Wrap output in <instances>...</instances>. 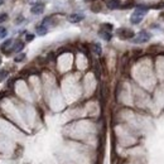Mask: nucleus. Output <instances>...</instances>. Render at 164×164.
Wrapping results in <instances>:
<instances>
[{
  "instance_id": "obj_1",
  "label": "nucleus",
  "mask_w": 164,
  "mask_h": 164,
  "mask_svg": "<svg viewBox=\"0 0 164 164\" xmlns=\"http://www.w3.org/2000/svg\"><path fill=\"white\" fill-rule=\"evenodd\" d=\"M150 33H148L146 30H141L139 32V34H138L136 37L133 38V43H136V44H140V43H145L148 42L150 39Z\"/></svg>"
},
{
  "instance_id": "obj_2",
  "label": "nucleus",
  "mask_w": 164,
  "mask_h": 164,
  "mask_svg": "<svg viewBox=\"0 0 164 164\" xmlns=\"http://www.w3.org/2000/svg\"><path fill=\"white\" fill-rule=\"evenodd\" d=\"M144 15H145V12H143V10H140V9H136V10L131 14V16H130L131 24H139V23L144 19Z\"/></svg>"
},
{
  "instance_id": "obj_3",
  "label": "nucleus",
  "mask_w": 164,
  "mask_h": 164,
  "mask_svg": "<svg viewBox=\"0 0 164 164\" xmlns=\"http://www.w3.org/2000/svg\"><path fill=\"white\" fill-rule=\"evenodd\" d=\"M117 36L123 39H133L134 38V32L130 30L129 28H120L117 29Z\"/></svg>"
},
{
  "instance_id": "obj_4",
  "label": "nucleus",
  "mask_w": 164,
  "mask_h": 164,
  "mask_svg": "<svg viewBox=\"0 0 164 164\" xmlns=\"http://www.w3.org/2000/svg\"><path fill=\"white\" fill-rule=\"evenodd\" d=\"M83 19H85V15L83 14H79V13H73V14H70L67 16V20L70 23H80Z\"/></svg>"
},
{
  "instance_id": "obj_5",
  "label": "nucleus",
  "mask_w": 164,
  "mask_h": 164,
  "mask_svg": "<svg viewBox=\"0 0 164 164\" xmlns=\"http://www.w3.org/2000/svg\"><path fill=\"white\" fill-rule=\"evenodd\" d=\"M30 12H32L33 14H36V15L42 14L43 12H44V5H43L42 3H36V4H33V6L30 8Z\"/></svg>"
},
{
  "instance_id": "obj_6",
  "label": "nucleus",
  "mask_w": 164,
  "mask_h": 164,
  "mask_svg": "<svg viewBox=\"0 0 164 164\" xmlns=\"http://www.w3.org/2000/svg\"><path fill=\"white\" fill-rule=\"evenodd\" d=\"M13 39H6L4 43H3V44H2V51L4 52V53H10V52H12V44H13Z\"/></svg>"
},
{
  "instance_id": "obj_7",
  "label": "nucleus",
  "mask_w": 164,
  "mask_h": 164,
  "mask_svg": "<svg viewBox=\"0 0 164 164\" xmlns=\"http://www.w3.org/2000/svg\"><path fill=\"white\" fill-rule=\"evenodd\" d=\"M106 2V6L109 9H119L120 8V2L119 0H105Z\"/></svg>"
},
{
  "instance_id": "obj_8",
  "label": "nucleus",
  "mask_w": 164,
  "mask_h": 164,
  "mask_svg": "<svg viewBox=\"0 0 164 164\" xmlns=\"http://www.w3.org/2000/svg\"><path fill=\"white\" fill-rule=\"evenodd\" d=\"M24 48V43L22 40H15L13 42V47H12V52H20Z\"/></svg>"
},
{
  "instance_id": "obj_9",
  "label": "nucleus",
  "mask_w": 164,
  "mask_h": 164,
  "mask_svg": "<svg viewBox=\"0 0 164 164\" xmlns=\"http://www.w3.org/2000/svg\"><path fill=\"white\" fill-rule=\"evenodd\" d=\"M99 34H100V37H101L102 39H105V40H110L111 37H113V36H111V32H110V30H106V29H103V28L100 29Z\"/></svg>"
},
{
  "instance_id": "obj_10",
  "label": "nucleus",
  "mask_w": 164,
  "mask_h": 164,
  "mask_svg": "<svg viewBox=\"0 0 164 164\" xmlns=\"http://www.w3.org/2000/svg\"><path fill=\"white\" fill-rule=\"evenodd\" d=\"M36 32H37L38 36H46L47 32H48V28L46 27L44 24H39L38 27L36 28Z\"/></svg>"
},
{
  "instance_id": "obj_11",
  "label": "nucleus",
  "mask_w": 164,
  "mask_h": 164,
  "mask_svg": "<svg viewBox=\"0 0 164 164\" xmlns=\"http://www.w3.org/2000/svg\"><path fill=\"white\" fill-rule=\"evenodd\" d=\"M92 48H93V52H95L96 54H99V56L101 54V52H102V51H101V46L99 44V43H95V44L92 46Z\"/></svg>"
},
{
  "instance_id": "obj_12",
  "label": "nucleus",
  "mask_w": 164,
  "mask_h": 164,
  "mask_svg": "<svg viewBox=\"0 0 164 164\" xmlns=\"http://www.w3.org/2000/svg\"><path fill=\"white\" fill-rule=\"evenodd\" d=\"M8 36V29L5 27H0V38H5Z\"/></svg>"
},
{
  "instance_id": "obj_13",
  "label": "nucleus",
  "mask_w": 164,
  "mask_h": 164,
  "mask_svg": "<svg viewBox=\"0 0 164 164\" xmlns=\"http://www.w3.org/2000/svg\"><path fill=\"white\" fill-rule=\"evenodd\" d=\"M6 77H8V71H5V70H0V82L4 81Z\"/></svg>"
},
{
  "instance_id": "obj_14",
  "label": "nucleus",
  "mask_w": 164,
  "mask_h": 164,
  "mask_svg": "<svg viewBox=\"0 0 164 164\" xmlns=\"http://www.w3.org/2000/svg\"><path fill=\"white\" fill-rule=\"evenodd\" d=\"M24 58H25V54H24V53H20V54H18V56L14 58V61H15V62H22Z\"/></svg>"
},
{
  "instance_id": "obj_15",
  "label": "nucleus",
  "mask_w": 164,
  "mask_h": 164,
  "mask_svg": "<svg viewBox=\"0 0 164 164\" xmlns=\"http://www.w3.org/2000/svg\"><path fill=\"white\" fill-rule=\"evenodd\" d=\"M8 19V14H0V23H3Z\"/></svg>"
},
{
  "instance_id": "obj_16",
  "label": "nucleus",
  "mask_w": 164,
  "mask_h": 164,
  "mask_svg": "<svg viewBox=\"0 0 164 164\" xmlns=\"http://www.w3.org/2000/svg\"><path fill=\"white\" fill-rule=\"evenodd\" d=\"M25 39H27V42H30V40H33L34 39V34H27V37H25Z\"/></svg>"
},
{
  "instance_id": "obj_17",
  "label": "nucleus",
  "mask_w": 164,
  "mask_h": 164,
  "mask_svg": "<svg viewBox=\"0 0 164 164\" xmlns=\"http://www.w3.org/2000/svg\"><path fill=\"white\" fill-rule=\"evenodd\" d=\"M3 2H4V0H0V5H2V4H3Z\"/></svg>"
}]
</instances>
